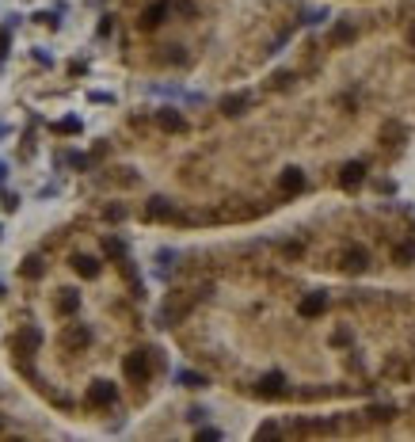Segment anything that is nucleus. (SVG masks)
I'll return each mask as SVG.
<instances>
[{
  "label": "nucleus",
  "instance_id": "obj_28",
  "mask_svg": "<svg viewBox=\"0 0 415 442\" xmlns=\"http://www.w3.org/2000/svg\"><path fill=\"white\" fill-rule=\"evenodd\" d=\"M4 176H8V168H4V164H0V180H4Z\"/></svg>",
  "mask_w": 415,
  "mask_h": 442
},
{
  "label": "nucleus",
  "instance_id": "obj_2",
  "mask_svg": "<svg viewBox=\"0 0 415 442\" xmlns=\"http://www.w3.org/2000/svg\"><path fill=\"white\" fill-rule=\"evenodd\" d=\"M191 305H195V297H183V294H175L168 305H164L160 313H156V320H160V328H171V324H180L183 317L191 313Z\"/></svg>",
  "mask_w": 415,
  "mask_h": 442
},
{
  "label": "nucleus",
  "instance_id": "obj_18",
  "mask_svg": "<svg viewBox=\"0 0 415 442\" xmlns=\"http://www.w3.org/2000/svg\"><path fill=\"white\" fill-rule=\"evenodd\" d=\"M103 252L114 255V260H123V255H126V244H123V240H114V237H107V240H103Z\"/></svg>",
  "mask_w": 415,
  "mask_h": 442
},
{
  "label": "nucleus",
  "instance_id": "obj_10",
  "mask_svg": "<svg viewBox=\"0 0 415 442\" xmlns=\"http://www.w3.org/2000/svg\"><path fill=\"white\" fill-rule=\"evenodd\" d=\"M73 271L81 279H99V260L96 255H73Z\"/></svg>",
  "mask_w": 415,
  "mask_h": 442
},
{
  "label": "nucleus",
  "instance_id": "obj_6",
  "mask_svg": "<svg viewBox=\"0 0 415 442\" xmlns=\"http://www.w3.org/2000/svg\"><path fill=\"white\" fill-rule=\"evenodd\" d=\"M164 16H168V0H156V4H149V8L141 12V31H156V27L164 23Z\"/></svg>",
  "mask_w": 415,
  "mask_h": 442
},
{
  "label": "nucleus",
  "instance_id": "obj_22",
  "mask_svg": "<svg viewBox=\"0 0 415 442\" xmlns=\"http://www.w3.org/2000/svg\"><path fill=\"white\" fill-rule=\"evenodd\" d=\"M81 130V118H61V123H57V134H76Z\"/></svg>",
  "mask_w": 415,
  "mask_h": 442
},
{
  "label": "nucleus",
  "instance_id": "obj_20",
  "mask_svg": "<svg viewBox=\"0 0 415 442\" xmlns=\"http://www.w3.org/2000/svg\"><path fill=\"white\" fill-rule=\"evenodd\" d=\"M23 275H27V279H39V275H42V260H39V255H31V260L23 263Z\"/></svg>",
  "mask_w": 415,
  "mask_h": 442
},
{
  "label": "nucleus",
  "instance_id": "obj_30",
  "mask_svg": "<svg viewBox=\"0 0 415 442\" xmlns=\"http://www.w3.org/2000/svg\"><path fill=\"white\" fill-rule=\"evenodd\" d=\"M0 134H4V126H0Z\"/></svg>",
  "mask_w": 415,
  "mask_h": 442
},
{
  "label": "nucleus",
  "instance_id": "obj_9",
  "mask_svg": "<svg viewBox=\"0 0 415 442\" xmlns=\"http://www.w3.org/2000/svg\"><path fill=\"white\" fill-rule=\"evenodd\" d=\"M362 180H366V164H347V168H343V176H339V183L347 191H354V187H362Z\"/></svg>",
  "mask_w": 415,
  "mask_h": 442
},
{
  "label": "nucleus",
  "instance_id": "obj_5",
  "mask_svg": "<svg viewBox=\"0 0 415 442\" xmlns=\"http://www.w3.org/2000/svg\"><path fill=\"white\" fill-rule=\"evenodd\" d=\"M366 267H370V255H366V248L350 244L347 252H343V271H350V275H362Z\"/></svg>",
  "mask_w": 415,
  "mask_h": 442
},
{
  "label": "nucleus",
  "instance_id": "obj_27",
  "mask_svg": "<svg viewBox=\"0 0 415 442\" xmlns=\"http://www.w3.org/2000/svg\"><path fill=\"white\" fill-rule=\"evenodd\" d=\"M290 81H293L290 73H278V76H275V88H286V84H290Z\"/></svg>",
  "mask_w": 415,
  "mask_h": 442
},
{
  "label": "nucleus",
  "instance_id": "obj_11",
  "mask_svg": "<svg viewBox=\"0 0 415 442\" xmlns=\"http://www.w3.org/2000/svg\"><path fill=\"white\" fill-rule=\"evenodd\" d=\"M61 344L73 347V351H81V347H88V344H92V332H88L84 324H76V328H69L65 336H61Z\"/></svg>",
  "mask_w": 415,
  "mask_h": 442
},
{
  "label": "nucleus",
  "instance_id": "obj_1",
  "mask_svg": "<svg viewBox=\"0 0 415 442\" xmlns=\"http://www.w3.org/2000/svg\"><path fill=\"white\" fill-rule=\"evenodd\" d=\"M123 374L130 377V381L145 385V381H149V374H153V362H149V351H134V355H126V359H123Z\"/></svg>",
  "mask_w": 415,
  "mask_h": 442
},
{
  "label": "nucleus",
  "instance_id": "obj_23",
  "mask_svg": "<svg viewBox=\"0 0 415 442\" xmlns=\"http://www.w3.org/2000/svg\"><path fill=\"white\" fill-rule=\"evenodd\" d=\"M381 134H385V138H392V145H396V138H400V134H404V130H400V126H396V123H389V126H385V130H381Z\"/></svg>",
  "mask_w": 415,
  "mask_h": 442
},
{
  "label": "nucleus",
  "instance_id": "obj_21",
  "mask_svg": "<svg viewBox=\"0 0 415 442\" xmlns=\"http://www.w3.org/2000/svg\"><path fill=\"white\" fill-rule=\"evenodd\" d=\"M392 260H396V263H400V267H404V263H407V260H415V248H412V244H404V248H396V252H392Z\"/></svg>",
  "mask_w": 415,
  "mask_h": 442
},
{
  "label": "nucleus",
  "instance_id": "obj_19",
  "mask_svg": "<svg viewBox=\"0 0 415 442\" xmlns=\"http://www.w3.org/2000/svg\"><path fill=\"white\" fill-rule=\"evenodd\" d=\"M350 39H354V27H350V23H339L332 31V42H350Z\"/></svg>",
  "mask_w": 415,
  "mask_h": 442
},
{
  "label": "nucleus",
  "instance_id": "obj_13",
  "mask_svg": "<svg viewBox=\"0 0 415 442\" xmlns=\"http://www.w3.org/2000/svg\"><path fill=\"white\" fill-rule=\"evenodd\" d=\"M301 187H305L301 168H286V172H282V191H286V195H297Z\"/></svg>",
  "mask_w": 415,
  "mask_h": 442
},
{
  "label": "nucleus",
  "instance_id": "obj_12",
  "mask_svg": "<svg viewBox=\"0 0 415 442\" xmlns=\"http://www.w3.org/2000/svg\"><path fill=\"white\" fill-rule=\"evenodd\" d=\"M324 305H328L324 294H305L301 305H297V313H301V317H320V313H324Z\"/></svg>",
  "mask_w": 415,
  "mask_h": 442
},
{
  "label": "nucleus",
  "instance_id": "obj_24",
  "mask_svg": "<svg viewBox=\"0 0 415 442\" xmlns=\"http://www.w3.org/2000/svg\"><path fill=\"white\" fill-rule=\"evenodd\" d=\"M107 218H111V221H123L126 210H123V206H111V210H107Z\"/></svg>",
  "mask_w": 415,
  "mask_h": 442
},
{
  "label": "nucleus",
  "instance_id": "obj_8",
  "mask_svg": "<svg viewBox=\"0 0 415 442\" xmlns=\"http://www.w3.org/2000/svg\"><path fill=\"white\" fill-rule=\"evenodd\" d=\"M156 126H160V130H168V134H180V130H187V123H183V115H180V111H171V107H164V111H156Z\"/></svg>",
  "mask_w": 415,
  "mask_h": 442
},
{
  "label": "nucleus",
  "instance_id": "obj_26",
  "mask_svg": "<svg viewBox=\"0 0 415 442\" xmlns=\"http://www.w3.org/2000/svg\"><path fill=\"white\" fill-rule=\"evenodd\" d=\"M8 42H12V39H8V31H0V58L8 54Z\"/></svg>",
  "mask_w": 415,
  "mask_h": 442
},
{
  "label": "nucleus",
  "instance_id": "obj_7",
  "mask_svg": "<svg viewBox=\"0 0 415 442\" xmlns=\"http://www.w3.org/2000/svg\"><path fill=\"white\" fill-rule=\"evenodd\" d=\"M255 393H259V397H267V401H270V397H282V393H286V377L278 374V370H275V374H267V377H259V385H255Z\"/></svg>",
  "mask_w": 415,
  "mask_h": 442
},
{
  "label": "nucleus",
  "instance_id": "obj_16",
  "mask_svg": "<svg viewBox=\"0 0 415 442\" xmlns=\"http://www.w3.org/2000/svg\"><path fill=\"white\" fill-rule=\"evenodd\" d=\"M175 381H180L183 389H202L206 377H202V374H195V370H180V374H175Z\"/></svg>",
  "mask_w": 415,
  "mask_h": 442
},
{
  "label": "nucleus",
  "instance_id": "obj_25",
  "mask_svg": "<svg viewBox=\"0 0 415 442\" xmlns=\"http://www.w3.org/2000/svg\"><path fill=\"white\" fill-rule=\"evenodd\" d=\"M259 434H263V439H275L278 427H275V423H263V427H259Z\"/></svg>",
  "mask_w": 415,
  "mask_h": 442
},
{
  "label": "nucleus",
  "instance_id": "obj_4",
  "mask_svg": "<svg viewBox=\"0 0 415 442\" xmlns=\"http://www.w3.org/2000/svg\"><path fill=\"white\" fill-rule=\"evenodd\" d=\"M118 401V389H114L111 381H92L88 385V404L92 408H107V404Z\"/></svg>",
  "mask_w": 415,
  "mask_h": 442
},
{
  "label": "nucleus",
  "instance_id": "obj_3",
  "mask_svg": "<svg viewBox=\"0 0 415 442\" xmlns=\"http://www.w3.org/2000/svg\"><path fill=\"white\" fill-rule=\"evenodd\" d=\"M39 344H42V332H39V328H23V332H16V336H12V351H16L19 359L34 355V351H39Z\"/></svg>",
  "mask_w": 415,
  "mask_h": 442
},
{
  "label": "nucleus",
  "instance_id": "obj_17",
  "mask_svg": "<svg viewBox=\"0 0 415 442\" xmlns=\"http://www.w3.org/2000/svg\"><path fill=\"white\" fill-rule=\"evenodd\" d=\"M76 305H81L76 290H61V302H57V313H76Z\"/></svg>",
  "mask_w": 415,
  "mask_h": 442
},
{
  "label": "nucleus",
  "instance_id": "obj_29",
  "mask_svg": "<svg viewBox=\"0 0 415 442\" xmlns=\"http://www.w3.org/2000/svg\"><path fill=\"white\" fill-rule=\"evenodd\" d=\"M0 431H4V419H0Z\"/></svg>",
  "mask_w": 415,
  "mask_h": 442
},
{
  "label": "nucleus",
  "instance_id": "obj_14",
  "mask_svg": "<svg viewBox=\"0 0 415 442\" xmlns=\"http://www.w3.org/2000/svg\"><path fill=\"white\" fill-rule=\"evenodd\" d=\"M248 103H252V96H244V92H236V96H225L221 111H225V115H240V111H244Z\"/></svg>",
  "mask_w": 415,
  "mask_h": 442
},
{
  "label": "nucleus",
  "instance_id": "obj_15",
  "mask_svg": "<svg viewBox=\"0 0 415 442\" xmlns=\"http://www.w3.org/2000/svg\"><path fill=\"white\" fill-rule=\"evenodd\" d=\"M145 213H149L153 221H156V218H175V210H171V202H168V198H153Z\"/></svg>",
  "mask_w": 415,
  "mask_h": 442
}]
</instances>
